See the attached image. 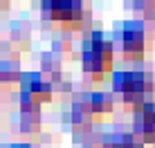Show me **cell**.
I'll use <instances>...</instances> for the list:
<instances>
[{
	"mask_svg": "<svg viewBox=\"0 0 155 148\" xmlns=\"http://www.w3.org/2000/svg\"><path fill=\"white\" fill-rule=\"evenodd\" d=\"M83 67L94 81H104L113 74V45L101 34H94L83 47Z\"/></svg>",
	"mask_w": 155,
	"mask_h": 148,
	"instance_id": "cell-1",
	"label": "cell"
},
{
	"mask_svg": "<svg viewBox=\"0 0 155 148\" xmlns=\"http://www.w3.org/2000/svg\"><path fill=\"white\" fill-rule=\"evenodd\" d=\"M117 88L121 92L124 103L135 110H142L146 103H151L148 97L153 92V81L146 72H124L117 79Z\"/></svg>",
	"mask_w": 155,
	"mask_h": 148,
	"instance_id": "cell-2",
	"label": "cell"
},
{
	"mask_svg": "<svg viewBox=\"0 0 155 148\" xmlns=\"http://www.w3.org/2000/svg\"><path fill=\"white\" fill-rule=\"evenodd\" d=\"M47 11L50 18L56 25L65 29H79L85 23V9L81 2H74V0H56V2L47 5Z\"/></svg>",
	"mask_w": 155,
	"mask_h": 148,
	"instance_id": "cell-3",
	"label": "cell"
},
{
	"mask_svg": "<svg viewBox=\"0 0 155 148\" xmlns=\"http://www.w3.org/2000/svg\"><path fill=\"white\" fill-rule=\"evenodd\" d=\"M121 50H124V56L130 61L144 59V54H146V34L135 25H128L121 34Z\"/></svg>",
	"mask_w": 155,
	"mask_h": 148,
	"instance_id": "cell-4",
	"label": "cell"
},
{
	"mask_svg": "<svg viewBox=\"0 0 155 148\" xmlns=\"http://www.w3.org/2000/svg\"><path fill=\"white\" fill-rule=\"evenodd\" d=\"M50 99H52V85L43 76L34 74V76L25 79V83H23V103L38 105L43 101H50Z\"/></svg>",
	"mask_w": 155,
	"mask_h": 148,
	"instance_id": "cell-5",
	"label": "cell"
},
{
	"mask_svg": "<svg viewBox=\"0 0 155 148\" xmlns=\"http://www.w3.org/2000/svg\"><path fill=\"white\" fill-rule=\"evenodd\" d=\"M140 112V133L142 141L146 144H155V103H146Z\"/></svg>",
	"mask_w": 155,
	"mask_h": 148,
	"instance_id": "cell-6",
	"label": "cell"
},
{
	"mask_svg": "<svg viewBox=\"0 0 155 148\" xmlns=\"http://www.w3.org/2000/svg\"><path fill=\"white\" fill-rule=\"evenodd\" d=\"M85 110H88V114H92V117H108L110 112H113V99L108 97V94H92V99L88 101L85 105Z\"/></svg>",
	"mask_w": 155,
	"mask_h": 148,
	"instance_id": "cell-7",
	"label": "cell"
},
{
	"mask_svg": "<svg viewBox=\"0 0 155 148\" xmlns=\"http://www.w3.org/2000/svg\"><path fill=\"white\" fill-rule=\"evenodd\" d=\"M115 148H142V144H140V141H135V137H133V135H126V137H121L119 144H115Z\"/></svg>",
	"mask_w": 155,
	"mask_h": 148,
	"instance_id": "cell-8",
	"label": "cell"
},
{
	"mask_svg": "<svg viewBox=\"0 0 155 148\" xmlns=\"http://www.w3.org/2000/svg\"><path fill=\"white\" fill-rule=\"evenodd\" d=\"M14 148H29V146H25V144H18V146H14Z\"/></svg>",
	"mask_w": 155,
	"mask_h": 148,
	"instance_id": "cell-9",
	"label": "cell"
}]
</instances>
